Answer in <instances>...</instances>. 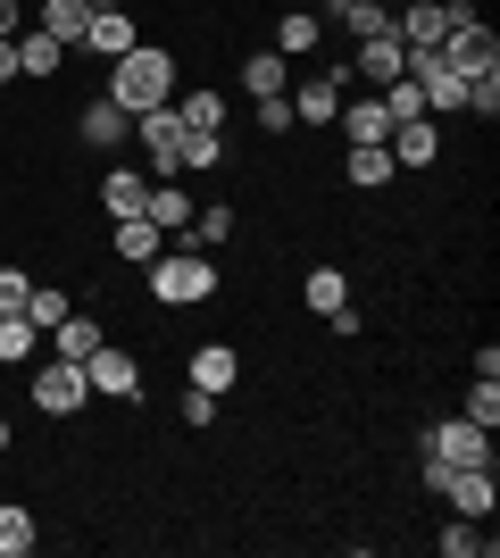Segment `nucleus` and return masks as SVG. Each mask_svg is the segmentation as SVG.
<instances>
[{
  "mask_svg": "<svg viewBox=\"0 0 500 558\" xmlns=\"http://www.w3.org/2000/svg\"><path fill=\"white\" fill-rule=\"evenodd\" d=\"M100 100H118L125 117H143L159 109V100H175V59H167L159 43H134L125 59H109V93Z\"/></svg>",
  "mask_w": 500,
  "mask_h": 558,
  "instance_id": "nucleus-1",
  "label": "nucleus"
},
{
  "mask_svg": "<svg viewBox=\"0 0 500 558\" xmlns=\"http://www.w3.org/2000/svg\"><path fill=\"white\" fill-rule=\"evenodd\" d=\"M209 292H217V258L209 251H192V242H184V251L150 258V301H159V308H200Z\"/></svg>",
  "mask_w": 500,
  "mask_h": 558,
  "instance_id": "nucleus-2",
  "label": "nucleus"
},
{
  "mask_svg": "<svg viewBox=\"0 0 500 558\" xmlns=\"http://www.w3.org/2000/svg\"><path fill=\"white\" fill-rule=\"evenodd\" d=\"M434 50H442V68H451V75H467V84H476V75H500V34H492L484 17H459V25H451V34H442Z\"/></svg>",
  "mask_w": 500,
  "mask_h": 558,
  "instance_id": "nucleus-3",
  "label": "nucleus"
},
{
  "mask_svg": "<svg viewBox=\"0 0 500 558\" xmlns=\"http://www.w3.org/2000/svg\"><path fill=\"white\" fill-rule=\"evenodd\" d=\"M426 459H442V466H492V425H476V417H434L426 425Z\"/></svg>",
  "mask_w": 500,
  "mask_h": 558,
  "instance_id": "nucleus-4",
  "label": "nucleus"
},
{
  "mask_svg": "<svg viewBox=\"0 0 500 558\" xmlns=\"http://www.w3.org/2000/svg\"><path fill=\"white\" fill-rule=\"evenodd\" d=\"M84 400H93L84 359H42V367H34V409H42V417H75Z\"/></svg>",
  "mask_w": 500,
  "mask_h": 558,
  "instance_id": "nucleus-5",
  "label": "nucleus"
},
{
  "mask_svg": "<svg viewBox=\"0 0 500 558\" xmlns=\"http://www.w3.org/2000/svg\"><path fill=\"white\" fill-rule=\"evenodd\" d=\"M84 384H93V400H134L143 392V367H134L125 342H100L93 359H84Z\"/></svg>",
  "mask_w": 500,
  "mask_h": 558,
  "instance_id": "nucleus-6",
  "label": "nucleus"
},
{
  "mask_svg": "<svg viewBox=\"0 0 500 558\" xmlns=\"http://www.w3.org/2000/svg\"><path fill=\"white\" fill-rule=\"evenodd\" d=\"M442 500H451V517H476V525H492V509H500V475H492V466H451Z\"/></svg>",
  "mask_w": 500,
  "mask_h": 558,
  "instance_id": "nucleus-7",
  "label": "nucleus"
},
{
  "mask_svg": "<svg viewBox=\"0 0 500 558\" xmlns=\"http://www.w3.org/2000/svg\"><path fill=\"white\" fill-rule=\"evenodd\" d=\"M342 84H351V68H309L301 84H292V117H301V125H333Z\"/></svg>",
  "mask_w": 500,
  "mask_h": 558,
  "instance_id": "nucleus-8",
  "label": "nucleus"
},
{
  "mask_svg": "<svg viewBox=\"0 0 500 558\" xmlns=\"http://www.w3.org/2000/svg\"><path fill=\"white\" fill-rule=\"evenodd\" d=\"M134 142L150 150V167H159V184L175 175V142H184V117H175V100H159V109L134 117Z\"/></svg>",
  "mask_w": 500,
  "mask_h": 558,
  "instance_id": "nucleus-9",
  "label": "nucleus"
},
{
  "mask_svg": "<svg viewBox=\"0 0 500 558\" xmlns=\"http://www.w3.org/2000/svg\"><path fill=\"white\" fill-rule=\"evenodd\" d=\"M342 68L367 75V84L383 93L392 75H408V43H401V34H367V43H351V59H342Z\"/></svg>",
  "mask_w": 500,
  "mask_h": 558,
  "instance_id": "nucleus-10",
  "label": "nucleus"
},
{
  "mask_svg": "<svg viewBox=\"0 0 500 558\" xmlns=\"http://www.w3.org/2000/svg\"><path fill=\"white\" fill-rule=\"evenodd\" d=\"M383 150H392V167H408V175H417V167L442 159V125H434V117H408V125H392V134H383Z\"/></svg>",
  "mask_w": 500,
  "mask_h": 558,
  "instance_id": "nucleus-11",
  "label": "nucleus"
},
{
  "mask_svg": "<svg viewBox=\"0 0 500 558\" xmlns=\"http://www.w3.org/2000/svg\"><path fill=\"white\" fill-rule=\"evenodd\" d=\"M184 375H192V392H217V400H225L242 384V359H234V342H200Z\"/></svg>",
  "mask_w": 500,
  "mask_h": 558,
  "instance_id": "nucleus-12",
  "label": "nucleus"
},
{
  "mask_svg": "<svg viewBox=\"0 0 500 558\" xmlns=\"http://www.w3.org/2000/svg\"><path fill=\"white\" fill-rule=\"evenodd\" d=\"M392 34H401L408 50H434L451 34V9H442V0H408V9H392Z\"/></svg>",
  "mask_w": 500,
  "mask_h": 558,
  "instance_id": "nucleus-13",
  "label": "nucleus"
},
{
  "mask_svg": "<svg viewBox=\"0 0 500 558\" xmlns=\"http://www.w3.org/2000/svg\"><path fill=\"white\" fill-rule=\"evenodd\" d=\"M100 209L118 217V226H125V217H143L150 209V175H143V167H109V175H100Z\"/></svg>",
  "mask_w": 500,
  "mask_h": 558,
  "instance_id": "nucleus-14",
  "label": "nucleus"
},
{
  "mask_svg": "<svg viewBox=\"0 0 500 558\" xmlns=\"http://www.w3.org/2000/svg\"><path fill=\"white\" fill-rule=\"evenodd\" d=\"M134 43H143V34H134V17H125V9H100V17L84 25V50H93V59H125Z\"/></svg>",
  "mask_w": 500,
  "mask_h": 558,
  "instance_id": "nucleus-15",
  "label": "nucleus"
},
{
  "mask_svg": "<svg viewBox=\"0 0 500 558\" xmlns=\"http://www.w3.org/2000/svg\"><path fill=\"white\" fill-rule=\"evenodd\" d=\"M42 342H50V359H93V350L109 342V333H100L93 317H84V308H68V317H59V326H50Z\"/></svg>",
  "mask_w": 500,
  "mask_h": 558,
  "instance_id": "nucleus-16",
  "label": "nucleus"
},
{
  "mask_svg": "<svg viewBox=\"0 0 500 558\" xmlns=\"http://www.w3.org/2000/svg\"><path fill=\"white\" fill-rule=\"evenodd\" d=\"M317 43H326V17H317V9H284V17H276V43H267V50H284V59H309Z\"/></svg>",
  "mask_w": 500,
  "mask_h": 558,
  "instance_id": "nucleus-17",
  "label": "nucleus"
},
{
  "mask_svg": "<svg viewBox=\"0 0 500 558\" xmlns=\"http://www.w3.org/2000/svg\"><path fill=\"white\" fill-rule=\"evenodd\" d=\"M34 25H42L50 43H84V25H93V9H84V0H34Z\"/></svg>",
  "mask_w": 500,
  "mask_h": 558,
  "instance_id": "nucleus-18",
  "label": "nucleus"
},
{
  "mask_svg": "<svg viewBox=\"0 0 500 558\" xmlns=\"http://www.w3.org/2000/svg\"><path fill=\"white\" fill-rule=\"evenodd\" d=\"M75 134L93 142V150H118V142H125V134H134V117H125V109H118V100H93V109L75 117Z\"/></svg>",
  "mask_w": 500,
  "mask_h": 558,
  "instance_id": "nucleus-19",
  "label": "nucleus"
},
{
  "mask_svg": "<svg viewBox=\"0 0 500 558\" xmlns=\"http://www.w3.org/2000/svg\"><path fill=\"white\" fill-rule=\"evenodd\" d=\"M301 301H309V317H342V308H351V276H342V267H309Z\"/></svg>",
  "mask_w": 500,
  "mask_h": 558,
  "instance_id": "nucleus-20",
  "label": "nucleus"
},
{
  "mask_svg": "<svg viewBox=\"0 0 500 558\" xmlns=\"http://www.w3.org/2000/svg\"><path fill=\"white\" fill-rule=\"evenodd\" d=\"M143 217H150V226L167 233V242H175V233L192 226V192L175 184V175H167V184H150V209H143Z\"/></svg>",
  "mask_w": 500,
  "mask_h": 558,
  "instance_id": "nucleus-21",
  "label": "nucleus"
},
{
  "mask_svg": "<svg viewBox=\"0 0 500 558\" xmlns=\"http://www.w3.org/2000/svg\"><path fill=\"white\" fill-rule=\"evenodd\" d=\"M184 242H192V251H225V242H234V209H225V201H209V209H192Z\"/></svg>",
  "mask_w": 500,
  "mask_h": 558,
  "instance_id": "nucleus-22",
  "label": "nucleus"
},
{
  "mask_svg": "<svg viewBox=\"0 0 500 558\" xmlns=\"http://www.w3.org/2000/svg\"><path fill=\"white\" fill-rule=\"evenodd\" d=\"M42 542V525H34V509L25 500H0V558H25Z\"/></svg>",
  "mask_w": 500,
  "mask_h": 558,
  "instance_id": "nucleus-23",
  "label": "nucleus"
},
{
  "mask_svg": "<svg viewBox=\"0 0 500 558\" xmlns=\"http://www.w3.org/2000/svg\"><path fill=\"white\" fill-rule=\"evenodd\" d=\"M59 59H68V43H50L42 25L17 34V75H59Z\"/></svg>",
  "mask_w": 500,
  "mask_h": 558,
  "instance_id": "nucleus-24",
  "label": "nucleus"
},
{
  "mask_svg": "<svg viewBox=\"0 0 500 558\" xmlns=\"http://www.w3.org/2000/svg\"><path fill=\"white\" fill-rule=\"evenodd\" d=\"M159 251H167V233L150 226V217H125V226H118V258H125V267H150Z\"/></svg>",
  "mask_w": 500,
  "mask_h": 558,
  "instance_id": "nucleus-25",
  "label": "nucleus"
},
{
  "mask_svg": "<svg viewBox=\"0 0 500 558\" xmlns=\"http://www.w3.org/2000/svg\"><path fill=\"white\" fill-rule=\"evenodd\" d=\"M284 50H251V59H242V93L251 100H267V93H284Z\"/></svg>",
  "mask_w": 500,
  "mask_h": 558,
  "instance_id": "nucleus-26",
  "label": "nucleus"
},
{
  "mask_svg": "<svg viewBox=\"0 0 500 558\" xmlns=\"http://www.w3.org/2000/svg\"><path fill=\"white\" fill-rule=\"evenodd\" d=\"M34 350H42V326H34V317H0V367H25V359H34Z\"/></svg>",
  "mask_w": 500,
  "mask_h": 558,
  "instance_id": "nucleus-27",
  "label": "nucleus"
},
{
  "mask_svg": "<svg viewBox=\"0 0 500 558\" xmlns=\"http://www.w3.org/2000/svg\"><path fill=\"white\" fill-rule=\"evenodd\" d=\"M333 125H342L351 142H383V134H392V117H383V100H351V109H333Z\"/></svg>",
  "mask_w": 500,
  "mask_h": 558,
  "instance_id": "nucleus-28",
  "label": "nucleus"
},
{
  "mask_svg": "<svg viewBox=\"0 0 500 558\" xmlns=\"http://www.w3.org/2000/svg\"><path fill=\"white\" fill-rule=\"evenodd\" d=\"M175 117H184V134H225V93H184Z\"/></svg>",
  "mask_w": 500,
  "mask_h": 558,
  "instance_id": "nucleus-29",
  "label": "nucleus"
},
{
  "mask_svg": "<svg viewBox=\"0 0 500 558\" xmlns=\"http://www.w3.org/2000/svg\"><path fill=\"white\" fill-rule=\"evenodd\" d=\"M392 175H401V167H392V150H383V142H351V184H392Z\"/></svg>",
  "mask_w": 500,
  "mask_h": 558,
  "instance_id": "nucleus-30",
  "label": "nucleus"
},
{
  "mask_svg": "<svg viewBox=\"0 0 500 558\" xmlns=\"http://www.w3.org/2000/svg\"><path fill=\"white\" fill-rule=\"evenodd\" d=\"M342 34H351V43H367V34H392V9H383V0H351V9H342Z\"/></svg>",
  "mask_w": 500,
  "mask_h": 558,
  "instance_id": "nucleus-31",
  "label": "nucleus"
},
{
  "mask_svg": "<svg viewBox=\"0 0 500 558\" xmlns=\"http://www.w3.org/2000/svg\"><path fill=\"white\" fill-rule=\"evenodd\" d=\"M383 117H392V125H408V117H426V100H417V84H408V75H392V84H383Z\"/></svg>",
  "mask_w": 500,
  "mask_h": 558,
  "instance_id": "nucleus-32",
  "label": "nucleus"
},
{
  "mask_svg": "<svg viewBox=\"0 0 500 558\" xmlns=\"http://www.w3.org/2000/svg\"><path fill=\"white\" fill-rule=\"evenodd\" d=\"M442 550H451V558H476V550H492V534H484L476 517H451V525H442Z\"/></svg>",
  "mask_w": 500,
  "mask_h": 558,
  "instance_id": "nucleus-33",
  "label": "nucleus"
},
{
  "mask_svg": "<svg viewBox=\"0 0 500 558\" xmlns=\"http://www.w3.org/2000/svg\"><path fill=\"white\" fill-rule=\"evenodd\" d=\"M68 308H75V301H68V292H59V283H34V301H25V317H34V326L50 333V326H59V317H68Z\"/></svg>",
  "mask_w": 500,
  "mask_h": 558,
  "instance_id": "nucleus-34",
  "label": "nucleus"
},
{
  "mask_svg": "<svg viewBox=\"0 0 500 558\" xmlns=\"http://www.w3.org/2000/svg\"><path fill=\"white\" fill-rule=\"evenodd\" d=\"M459 417H476V425H500V384L492 375H476V392H467V409Z\"/></svg>",
  "mask_w": 500,
  "mask_h": 558,
  "instance_id": "nucleus-35",
  "label": "nucleus"
},
{
  "mask_svg": "<svg viewBox=\"0 0 500 558\" xmlns=\"http://www.w3.org/2000/svg\"><path fill=\"white\" fill-rule=\"evenodd\" d=\"M25 301H34V276H25V267H0V317H17Z\"/></svg>",
  "mask_w": 500,
  "mask_h": 558,
  "instance_id": "nucleus-36",
  "label": "nucleus"
},
{
  "mask_svg": "<svg viewBox=\"0 0 500 558\" xmlns=\"http://www.w3.org/2000/svg\"><path fill=\"white\" fill-rule=\"evenodd\" d=\"M292 125H301V117H292V93H267L259 100V134H292Z\"/></svg>",
  "mask_w": 500,
  "mask_h": 558,
  "instance_id": "nucleus-37",
  "label": "nucleus"
},
{
  "mask_svg": "<svg viewBox=\"0 0 500 558\" xmlns=\"http://www.w3.org/2000/svg\"><path fill=\"white\" fill-rule=\"evenodd\" d=\"M467 109L492 125V117H500V75H476V84H467Z\"/></svg>",
  "mask_w": 500,
  "mask_h": 558,
  "instance_id": "nucleus-38",
  "label": "nucleus"
},
{
  "mask_svg": "<svg viewBox=\"0 0 500 558\" xmlns=\"http://www.w3.org/2000/svg\"><path fill=\"white\" fill-rule=\"evenodd\" d=\"M184 425H217V392H192L184 384Z\"/></svg>",
  "mask_w": 500,
  "mask_h": 558,
  "instance_id": "nucleus-39",
  "label": "nucleus"
},
{
  "mask_svg": "<svg viewBox=\"0 0 500 558\" xmlns=\"http://www.w3.org/2000/svg\"><path fill=\"white\" fill-rule=\"evenodd\" d=\"M0 84H17V34H0Z\"/></svg>",
  "mask_w": 500,
  "mask_h": 558,
  "instance_id": "nucleus-40",
  "label": "nucleus"
},
{
  "mask_svg": "<svg viewBox=\"0 0 500 558\" xmlns=\"http://www.w3.org/2000/svg\"><path fill=\"white\" fill-rule=\"evenodd\" d=\"M0 34H25V0H0Z\"/></svg>",
  "mask_w": 500,
  "mask_h": 558,
  "instance_id": "nucleus-41",
  "label": "nucleus"
},
{
  "mask_svg": "<svg viewBox=\"0 0 500 558\" xmlns=\"http://www.w3.org/2000/svg\"><path fill=\"white\" fill-rule=\"evenodd\" d=\"M309 9H317V17H342V9H351V0H309Z\"/></svg>",
  "mask_w": 500,
  "mask_h": 558,
  "instance_id": "nucleus-42",
  "label": "nucleus"
},
{
  "mask_svg": "<svg viewBox=\"0 0 500 558\" xmlns=\"http://www.w3.org/2000/svg\"><path fill=\"white\" fill-rule=\"evenodd\" d=\"M84 9H93V17H100V9H118V0H84Z\"/></svg>",
  "mask_w": 500,
  "mask_h": 558,
  "instance_id": "nucleus-43",
  "label": "nucleus"
},
{
  "mask_svg": "<svg viewBox=\"0 0 500 558\" xmlns=\"http://www.w3.org/2000/svg\"><path fill=\"white\" fill-rule=\"evenodd\" d=\"M0 450H9V417H0Z\"/></svg>",
  "mask_w": 500,
  "mask_h": 558,
  "instance_id": "nucleus-44",
  "label": "nucleus"
}]
</instances>
